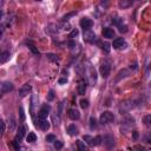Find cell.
<instances>
[{"instance_id": "6da1fadb", "label": "cell", "mask_w": 151, "mask_h": 151, "mask_svg": "<svg viewBox=\"0 0 151 151\" xmlns=\"http://www.w3.org/2000/svg\"><path fill=\"white\" fill-rule=\"evenodd\" d=\"M85 75H86V79L87 83H89L91 86H94L97 83V72L94 67H92L91 65H87L86 70H85Z\"/></svg>"}, {"instance_id": "7a4b0ae2", "label": "cell", "mask_w": 151, "mask_h": 151, "mask_svg": "<svg viewBox=\"0 0 151 151\" xmlns=\"http://www.w3.org/2000/svg\"><path fill=\"white\" fill-rule=\"evenodd\" d=\"M133 104H135V102L131 100V99H126V100H123L121 104H119V112H121L122 115L123 113H126V112H129V111L133 107Z\"/></svg>"}, {"instance_id": "3957f363", "label": "cell", "mask_w": 151, "mask_h": 151, "mask_svg": "<svg viewBox=\"0 0 151 151\" xmlns=\"http://www.w3.org/2000/svg\"><path fill=\"white\" fill-rule=\"evenodd\" d=\"M113 121H115V116H113L112 112H110V111H104L99 117V123L103 124V125L109 124V123L113 122Z\"/></svg>"}, {"instance_id": "277c9868", "label": "cell", "mask_w": 151, "mask_h": 151, "mask_svg": "<svg viewBox=\"0 0 151 151\" xmlns=\"http://www.w3.org/2000/svg\"><path fill=\"white\" fill-rule=\"evenodd\" d=\"M110 71H111V65L109 61H103L100 66H99V72H100V76L103 78H107L109 75H110Z\"/></svg>"}, {"instance_id": "5b68a950", "label": "cell", "mask_w": 151, "mask_h": 151, "mask_svg": "<svg viewBox=\"0 0 151 151\" xmlns=\"http://www.w3.org/2000/svg\"><path fill=\"white\" fill-rule=\"evenodd\" d=\"M84 42L86 43H90V44H93L97 42V37L94 34V32H92L91 30H86L84 31Z\"/></svg>"}, {"instance_id": "8992f818", "label": "cell", "mask_w": 151, "mask_h": 151, "mask_svg": "<svg viewBox=\"0 0 151 151\" xmlns=\"http://www.w3.org/2000/svg\"><path fill=\"white\" fill-rule=\"evenodd\" d=\"M112 46H113V49H116V50H124V49L128 47V44H126L124 38H117V39L113 40Z\"/></svg>"}, {"instance_id": "52a82bcc", "label": "cell", "mask_w": 151, "mask_h": 151, "mask_svg": "<svg viewBox=\"0 0 151 151\" xmlns=\"http://www.w3.org/2000/svg\"><path fill=\"white\" fill-rule=\"evenodd\" d=\"M50 111H51V106L49 104H44L42 106V109L39 110V112H38L39 119H45V118H47V116H49V113H50Z\"/></svg>"}, {"instance_id": "ba28073f", "label": "cell", "mask_w": 151, "mask_h": 151, "mask_svg": "<svg viewBox=\"0 0 151 151\" xmlns=\"http://www.w3.org/2000/svg\"><path fill=\"white\" fill-rule=\"evenodd\" d=\"M32 91V85L31 84H28V83H26V84H24L20 89H19V96L20 97H25V96H27V94Z\"/></svg>"}, {"instance_id": "9c48e42d", "label": "cell", "mask_w": 151, "mask_h": 151, "mask_svg": "<svg viewBox=\"0 0 151 151\" xmlns=\"http://www.w3.org/2000/svg\"><path fill=\"white\" fill-rule=\"evenodd\" d=\"M79 24H80V27L84 28V31H86V30H90L92 27L93 21L90 18H83V19H80Z\"/></svg>"}, {"instance_id": "30bf717a", "label": "cell", "mask_w": 151, "mask_h": 151, "mask_svg": "<svg viewBox=\"0 0 151 151\" xmlns=\"http://www.w3.org/2000/svg\"><path fill=\"white\" fill-rule=\"evenodd\" d=\"M13 90V84L11 82H4L1 85H0V91H1L3 94L7 93Z\"/></svg>"}, {"instance_id": "8fae6325", "label": "cell", "mask_w": 151, "mask_h": 151, "mask_svg": "<svg viewBox=\"0 0 151 151\" xmlns=\"http://www.w3.org/2000/svg\"><path fill=\"white\" fill-rule=\"evenodd\" d=\"M103 142H104V145L107 149L113 148V145H115V138L111 136V135H106V136H104V139H103Z\"/></svg>"}, {"instance_id": "7c38bea8", "label": "cell", "mask_w": 151, "mask_h": 151, "mask_svg": "<svg viewBox=\"0 0 151 151\" xmlns=\"http://www.w3.org/2000/svg\"><path fill=\"white\" fill-rule=\"evenodd\" d=\"M102 34H103V37L106 38V39H112V38H115V31H113V28L105 27V28H103Z\"/></svg>"}, {"instance_id": "4fadbf2b", "label": "cell", "mask_w": 151, "mask_h": 151, "mask_svg": "<svg viewBox=\"0 0 151 151\" xmlns=\"http://www.w3.org/2000/svg\"><path fill=\"white\" fill-rule=\"evenodd\" d=\"M67 116L72 119V121H77V119L80 118V112L77 109H70L67 111Z\"/></svg>"}, {"instance_id": "5bb4252c", "label": "cell", "mask_w": 151, "mask_h": 151, "mask_svg": "<svg viewBox=\"0 0 151 151\" xmlns=\"http://www.w3.org/2000/svg\"><path fill=\"white\" fill-rule=\"evenodd\" d=\"M25 133H26V128H25V125H19L18 132H17V136H15V139L20 142L24 137H25Z\"/></svg>"}, {"instance_id": "9a60e30c", "label": "cell", "mask_w": 151, "mask_h": 151, "mask_svg": "<svg viewBox=\"0 0 151 151\" xmlns=\"http://www.w3.org/2000/svg\"><path fill=\"white\" fill-rule=\"evenodd\" d=\"M77 92H78L79 96H84V94H85V92H86V83H85V80H80L78 83Z\"/></svg>"}, {"instance_id": "2e32d148", "label": "cell", "mask_w": 151, "mask_h": 151, "mask_svg": "<svg viewBox=\"0 0 151 151\" xmlns=\"http://www.w3.org/2000/svg\"><path fill=\"white\" fill-rule=\"evenodd\" d=\"M132 3L133 0H119L118 1V7L122 10H125V9H129V7L132 6Z\"/></svg>"}, {"instance_id": "e0dca14e", "label": "cell", "mask_w": 151, "mask_h": 151, "mask_svg": "<svg viewBox=\"0 0 151 151\" xmlns=\"http://www.w3.org/2000/svg\"><path fill=\"white\" fill-rule=\"evenodd\" d=\"M37 125H39V128H40L42 130H44V131H47L50 129V122L47 121V119L45 118V119H39V122H38V124Z\"/></svg>"}, {"instance_id": "ac0fdd59", "label": "cell", "mask_w": 151, "mask_h": 151, "mask_svg": "<svg viewBox=\"0 0 151 151\" xmlns=\"http://www.w3.org/2000/svg\"><path fill=\"white\" fill-rule=\"evenodd\" d=\"M39 103V99L38 97L36 96V94H33L32 96V99H31V115H32V117L34 118V106Z\"/></svg>"}, {"instance_id": "d6986e66", "label": "cell", "mask_w": 151, "mask_h": 151, "mask_svg": "<svg viewBox=\"0 0 151 151\" xmlns=\"http://www.w3.org/2000/svg\"><path fill=\"white\" fill-rule=\"evenodd\" d=\"M129 75H130V71L128 69H124L122 71H119V73L117 75V78H116V82H119L122 78H126Z\"/></svg>"}, {"instance_id": "ffe728a7", "label": "cell", "mask_w": 151, "mask_h": 151, "mask_svg": "<svg viewBox=\"0 0 151 151\" xmlns=\"http://www.w3.org/2000/svg\"><path fill=\"white\" fill-rule=\"evenodd\" d=\"M67 133L70 135V136H76V135H78V128L75 124L69 125L67 126Z\"/></svg>"}, {"instance_id": "44dd1931", "label": "cell", "mask_w": 151, "mask_h": 151, "mask_svg": "<svg viewBox=\"0 0 151 151\" xmlns=\"http://www.w3.org/2000/svg\"><path fill=\"white\" fill-rule=\"evenodd\" d=\"M10 57H11V53L9 51L1 52V54H0V63H1V64H4V63H6L7 60L10 59Z\"/></svg>"}, {"instance_id": "7402d4cb", "label": "cell", "mask_w": 151, "mask_h": 151, "mask_svg": "<svg viewBox=\"0 0 151 151\" xmlns=\"http://www.w3.org/2000/svg\"><path fill=\"white\" fill-rule=\"evenodd\" d=\"M14 128H15V119H14V117L11 115L10 118H9V129H10V131H13Z\"/></svg>"}, {"instance_id": "603a6c76", "label": "cell", "mask_w": 151, "mask_h": 151, "mask_svg": "<svg viewBox=\"0 0 151 151\" xmlns=\"http://www.w3.org/2000/svg\"><path fill=\"white\" fill-rule=\"evenodd\" d=\"M26 140L28 143H34L37 140V136H36V133L34 132H28L27 135V137H26Z\"/></svg>"}, {"instance_id": "cb8c5ba5", "label": "cell", "mask_w": 151, "mask_h": 151, "mask_svg": "<svg viewBox=\"0 0 151 151\" xmlns=\"http://www.w3.org/2000/svg\"><path fill=\"white\" fill-rule=\"evenodd\" d=\"M83 139L89 144L90 146H93V137H91V136H89V135H85V136L83 137Z\"/></svg>"}, {"instance_id": "d4e9b609", "label": "cell", "mask_w": 151, "mask_h": 151, "mask_svg": "<svg viewBox=\"0 0 151 151\" xmlns=\"http://www.w3.org/2000/svg\"><path fill=\"white\" fill-rule=\"evenodd\" d=\"M102 142H103V138L100 136H96V137H93V146H98L102 144Z\"/></svg>"}, {"instance_id": "484cf974", "label": "cell", "mask_w": 151, "mask_h": 151, "mask_svg": "<svg viewBox=\"0 0 151 151\" xmlns=\"http://www.w3.org/2000/svg\"><path fill=\"white\" fill-rule=\"evenodd\" d=\"M46 57H47V59H50L51 61H58V60H59L58 55H57V54H53V53H47Z\"/></svg>"}, {"instance_id": "4316f807", "label": "cell", "mask_w": 151, "mask_h": 151, "mask_svg": "<svg viewBox=\"0 0 151 151\" xmlns=\"http://www.w3.org/2000/svg\"><path fill=\"white\" fill-rule=\"evenodd\" d=\"M79 105H80L82 109H87V107H89V100L82 98L80 102H79Z\"/></svg>"}, {"instance_id": "83f0119b", "label": "cell", "mask_w": 151, "mask_h": 151, "mask_svg": "<svg viewBox=\"0 0 151 151\" xmlns=\"http://www.w3.org/2000/svg\"><path fill=\"white\" fill-rule=\"evenodd\" d=\"M96 128H97V121H96V118L91 117L90 118V129L91 130H94Z\"/></svg>"}, {"instance_id": "f1b7e54d", "label": "cell", "mask_w": 151, "mask_h": 151, "mask_svg": "<svg viewBox=\"0 0 151 151\" xmlns=\"http://www.w3.org/2000/svg\"><path fill=\"white\" fill-rule=\"evenodd\" d=\"M77 146H78L79 151H85V150H86V145L83 143V140H80V139L77 140Z\"/></svg>"}, {"instance_id": "f546056e", "label": "cell", "mask_w": 151, "mask_h": 151, "mask_svg": "<svg viewBox=\"0 0 151 151\" xmlns=\"http://www.w3.org/2000/svg\"><path fill=\"white\" fill-rule=\"evenodd\" d=\"M143 123H144L146 126H151V115H146L143 118Z\"/></svg>"}, {"instance_id": "4dcf8cb0", "label": "cell", "mask_w": 151, "mask_h": 151, "mask_svg": "<svg viewBox=\"0 0 151 151\" xmlns=\"http://www.w3.org/2000/svg\"><path fill=\"white\" fill-rule=\"evenodd\" d=\"M53 146H54V149L59 150V149H61L63 146H64V144H63V142H60V140H57V139H55V140L53 142Z\"/></svg>"}, {"instance_id": "1f68e13d", "label": "cell", "mask_w": 151, "mask_h": 151, "mask_svg": "<svg viewBox=\"0 0 151 151\" xmlns=\"http://www.w3.org/2000/svg\"><path fill=\"white\" fill-rule=\"evenodd\" d=\"M102 50H103V51H105L106 53H109V52H110V44H107V43H103V44H102Z\"/></svg>"}, {"instance_id": "d6a6232c", "label": "cell", "mask_w": 151, "mask_h": 151, "mask_svg": "<svg viewBox=\"0 0 151 151\" xmlns=\"http://www.w3.org/2000/svg\"><path fill=\"white\" fill-rule=\"evenodd\" d=\"M45 139H46L47 143H53L55 140V136H54V135H47Z\"/></svg>"}, {"instance_id": "836d02e7", "label": "cell", "mask_w": 151, "mask_h": 151, "mask_svg": "<svg viewBox=\"0 0 151 151\" xmlns=\"http://www.w3.org/2000/svg\"><path fill=\"white\" fill-rule=\"evenodd\" d=\"M54 99V91L53 90H50L49 91V94H47V100L49 102H52Z\"/></svg>"}, {"instance_id": "e575fe53", "label": "cell", "mask_w": 151, "mask_h": 151, "mask_svg": "<svg viewBox=\"0 0 151 151\" xmlns=\"http://www.w3.org/2000/svg\"><path fill=\"white\" fill-rule=\"evenodd\" d=\"M60 116H55V115H53L52 116V119H53V122H54V125H59L60 124V118H59Z\"/></svg>"}, {"instance_id": "d590c367", "label": "cell", "mask_w": 151, "mask_h": 151, "mask_svg": "<svg viewBox=\"0 0 151 151\" xmlns=\"http://www.w3.org/2000/svg\"><path fill=\"white\" fill-rule=\"evenodd\" d=\"M119 27V32H122V33H125V32H128V26H126V25H119L118 26Z\"/></svg>"}, {"instance_id": "8d00e7d4", "label": "cell", "mask_w": 151, "mask_h": 151, "mask_svg": "<svg viewBox=\"0 0 151 151\" xmlns=\"http://www.w3.org/2000/svg\"><path fill=\"white\" fill-rule=\"evenodd\" d=\"M0 125H1V135H4L5 133V131H6V124H5V122L3 121H0Z\"/></svg>"}, {"instance_id": "74e56055", "label": "cell", "mask_w": 151, "mask_h": 151, "mask_svg": "<svg viewBox=\"0 0 151 151\" xmlns=\"http://www.w3.org/2000/svg\"><path fill=\"white\" fill-rule=\"evenodd\" d=\"M19 113H20V118H21V121H25V112H24V109L20 106L19 107Z\"/></svg>"}, {"instance_id": "f35d334b", "label": "cell", "mask_w": 151, "mask_h": 151, "mask_svg": "<svg viewBox=\"0 0 151 151\" xmlns=\"http://www.w3.org/2000/svg\"><path fill=\"white\" fill-rule=\"evenodd\" d=\"M13 146H14V149H15V150H19V149H20V144H19V140L14 139V140H13Z\"/></svg>"}, {"instance_id": "ab89813d", "label": "cell", "mask_w": 151, "mask_h": 151, "mask_svg": "<svg viewBox=\"0 0 151 151\" xmlns=\"http://www.w3.org/2000/svg\"><path fill=\"white\" fill-rule=\"evenodd\" d=\"M78 34H79V31H78L77 28H75V30L72 31V32H71V36H70V37H71V38H73V37H77Z\"/></svg>"}, {"instance_id": "60d3db41", "label": "cell", "mask_w": 151, "mask_h": 151, "mask_svg": "<svg viewBox=\"0 0 151 151\" xmlns=\"http://www.w3.org/2000/svg\"><path fill=\"white\" fill-rule=\"evenodd\" d=\"M28 47H30V50H31V51H32V52H33L34 54H39V52H38V50L36 49V47H34L33 45H31V46H28Z\"/></svg>"}, {"instance_id": "b9f144b4", "label": "cell", "mask_w": 151, "mask_h": 151, "mask_svg": "<svg viewBox=\"0 0 151 151\" xmlns=\"http://www.w3.org/2000/svg\"><path fill=\"white\" fill-rule=\"evenodd\" d=\"M77 12H72V13H70V14H67V15H64V17H63V20H67L70 17H72V15H75Z\"/></svg>"}, {"instance_id": "7bdbcfd3", "label": "cell", "mask_w": 151, "mask_h": 151, "mask_svg": "<svg viewBox=\"0 0 151 151\" xmlns=\"http://www.w3.org/2000/svg\"><path fill=\"white\" fill-rule=\"evenodd\" d=\"M145 142L146 143H150V144H151V132H149L146 136H145Z\"/></svg>"}, {"instance_id": "ee69618b", "label": "cell", "mask_w": 151, "mask_h": 151, "mask_svg": "<svg viewBox=\"0 0 151 151\" xmlns=\"http://www.w3.org/2000/svg\"><path fill=\"white\" fill-rule=\"evenodd\" d=\"M59 84H66L67 83V78H60L59 80H58Z\"/></svg>"}, {"instance_id": "f6af8a7d", "label": "cell", "mask_w": 151, "mask_h": 151, "mask_svg": "<svg viewBox=\"0 0 151 151\" xmlns=\"http://www.w3.org/2000/svg\"><path fill=\"white\" fill-rule=\"evenodd\" d=\"M137 137H138V135H137V132H133V138H135V139H137Z\"/></svg>"}, {"instance_id": "bcb514c9", "label": "cell", "mask_w": 151, "mask_h": 151, "mask_svg": "<svg viewBox=\"0 0 151 151\" xmlns=\"http://www.w3.org/2000/svg\"><path fill=\"white\" fill-rule=\"evenodd\" d=\"M148 69H149V70H151V61L149 63V66H148Z\"/></svg>"}, {"instance_id": "7dc6e473", "label": "cell", "mask_w": 151, "mask_h": 151, "mask_svg": "<svg viewBox=\"0 0 151 151\" xmlns=\"http://www.w3.org/2000/svg\"><path fill=\"white\" fill-rule=\"evenodd\" d=\"M36 1H42V0H36Z\"/></svg>"}]
</instances>
